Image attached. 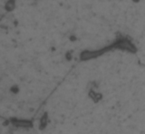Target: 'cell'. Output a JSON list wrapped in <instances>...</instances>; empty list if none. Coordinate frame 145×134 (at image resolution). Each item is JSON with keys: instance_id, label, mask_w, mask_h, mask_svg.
Returning <instances> with one entry per match:
<instances>
[{"instance_id": "cell-3", "label": "cell", "mask_w": 145, "mask_h": 134, "mask_svg": "<svg viewBox=\"0 0 145 134\" xmlns=\"http://www.w3.org/2000/svg\"><path fill=\"white\" fill-rule=\"evenodd\" d=\"M15 125H17L19 127H29L31 125V123L29 121H16L14 122Z\"/></svg>"}, {"instance_id": "cell-4", "label": "cell", "mask_w": 145, "mask_h": 134, "mask_svg": "<svg viewBox=\"0 0 145 134\" xmlns=\"http://www.w3.org/2000/svg\"><path fill=\"white\" fill-rule=\"evenodd\" d=\"M14 7H15V3H14L13 1H10V2H8L7 4V10H12V9H14Z\"/></svg>"}, {"instance_id": "cell-1", "label": "cell", "mask_w": 145, "mask_h": 134, "mask_svg": "<svg viewBox=\"0 0 145 134\" xmlns=\"http://www.w3.org/2000/svg\"><path fill=\"white\" fill-rule=\"evenodd\" d=\"M112 47L120 48V49H123V50H127V51H129V52H135L136 51L135 46L128 39H121L119 41H117L116 43L113 44Z\"/></svg>"}, {"instance_id": "cell-2", "label": "cell", "mask_w": 145, "mask_h": 134, "mask_svg": "<svg viewBox=\"0 0 145 134\" xmlns=\"http://www.w3.org/2000/svg\"><path fill=\"white\" fill-rule=\"evenodd\" d=\"M108 48H103L101 50H97V51H84L81 54V59L83 60H88L91 58H94L98 56H101L105 51H107Z\"/></svg>"}]
</instances>
